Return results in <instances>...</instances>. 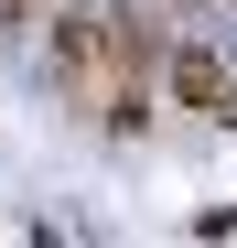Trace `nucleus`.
<instances>
[{
	"label": "nucleus",
	"instance_id": "nucleus-2",
	"mask_svg": "<svg viewBox=\"0 0 237 248\" xmlns=\"http://www.w3.org/2000/svg\"><path fill=\"white\" fill-rule=\"evenodd\" d=\"M22 32H44V0H0V44H22Z\"/></svg>",
	"mask_w": 237,
	"mask_h": 248
},
{
	"label": "nucleus",
	"instance_id": "nucleus-1",
	"mask_svg": "<svg viewBox=\"0 0 237 248\" xmlns=\"http://www.w3.org/2000/svg\"><path fill=\"white\" fill-rule=\"evenodd\" d=\"M162 87L194 108V119H216V130H237V65H216L205 44H173V65H162Z\"/></svg>",
	"mask_w": 237,
	"mask_h": 248
}]
</instances>
